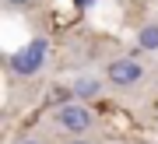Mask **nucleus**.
<instances>
[{
	"label": "nucleus",
	"mask_w": 158,
	"mask_h": 144,
	"mask_svg": "<svg viewBox=\"0 0 158 144\" xmlns=\"http://www.w3.org/2000/svg\"><path fill=\"white\" fill-rule=\"evenodd\" d=\"M4 4H7V7H32L35 0H4Z\"/></svg>",
	"instance_id": "obj_6"
},
{
	"label": "nucleus",
	"mask_w": 158,
	"mask_h": 144,
	"mask_svg": "<svg viewBox=\"0 0 158 144\" xmlns=\"http://www.w3.org/2000/svg\"><path fill=\"white\" fill-rule=\"evenodd\" d=\"M18 144H42V141H35V137H25V141H18Z\"/></svg>",
	"instance_id": "obj_7"
},
{
	"label": "nucleus",
	"mask_w": 158,
	"mask_h": 144,
	"mask_svg": "<svg viewBox=\"0 0 158 144\" xmlns=\"http://www.w3.org/2000/svg\"><path fill=\"white\" fill-rule=\"evenodd\" d=\"M53 123L67 133H85L95 127V112L88 109L85 102H63L56 112H53Z\"/></svg>",
	"instance_id": "obj_1"
},
{
	"label": "nucleus",
	"mask_w": 158,
	"mask_h": 144,
	"mask_svg": "<svg viewBox=\"0 0 158 144\" xmlns=\"http://www.w3.org/2000/svg\"><path fill=\"white\" fill-rule=\"evenodd\" d=\"M144 63H137L134 56H119V60H109L106 63V81L113 88H134V84L144 81Z\"/></svg>",
	"instance_id": "obj_2"
},
{
	"label": "nucleus",
	"mask_w": 158,
	"mask_h": 144,
	"mask_svg": "<svg viewBox=\"0 0 158 144\" xmlns=\"http://www.w3.org/2000/svg\"><path fill=\"white\" fill-rule=\"evenodd\" d=\"M42 60H46V39H32L28 46H21L11 56V70L21 74V78H32V74H39Z\"/></svg>",
	"instance_id": "obj_3"
},
{
	"label": "nucleus",
	"mask_w": 158,
	"mask_h": 144,
	"mask_svg": "<svg viewBox=\"0 0 158 144\" xmlns=\"http://www.w3.org/2000/svg\"><path fill=\"white\" fill-rule=\"evenodd\" d=\"M137 46H141V49H148V53L158 49V21H148V25L137 28Z\"/></svg>",
	"instance_id": "obj_5"
},
{
	"label": "nucleus",
	"mask_w": 158,
	"mask_h": 144,
	"mask_svg": "<svg viewBox=\"0 0 158 144\" xmlns=\"http://www.w3.org/2000/svg\"><path fill=\"white\" fill-rule=\"evenodd\" d=\"M67 144H91V141H85V137H74V141H67Z\"/></svg>",
	"instance_id": "obj_8"
},
{
	"label": "nucleus",
	"mask_w": 158,
	"mask_h": 144,
	"mask_svg": "<svg viewBox=\"0 0 158 144\" xmlns=\"http://www.w3.org/2000/svg\"><path fill=\"white\" fill-rule=\"evenodd\" d=\"M98 88H102V84H98L95 78H74V84H70L74 102H88V99H95V95H98Z\"/></svg>",
	"instance_id": "obj_4"
}]
</instances>
